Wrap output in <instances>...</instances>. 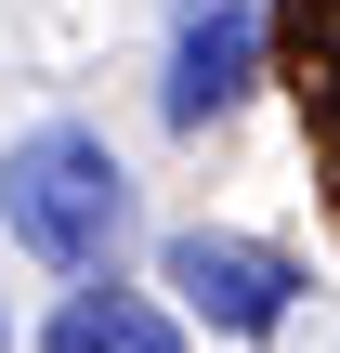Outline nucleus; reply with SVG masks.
<instances>
[{"mask_svg": "<svg viewBox=\"0 0 340 353\" xmlns=\"http://www.w3.org/2000/svg\"><path fill=\"white\" fill-rule=\"evenodd\" d=\"M0 223H13L26 262L118 288V249H131V170H118V144L79 131V118H39V131L0 157Z\"/></svg>", "mask_w": 340, "mask_h": 353, "instance_id": "obj_1", "label": "nucleus"}, {"mask_svg": "<svg viewBox=\"0 0 340 353\" xmlns=\"http://www.w3.org/2000/svg\"><path fill=\"white\" fill-rule=\"evenodd\" d=\"M157 288L210 327V341H275L288 314H301V262L288 249H262V236H223V223H183L170 249H157Z\"/></svg>", "mask_w": 340, "mask_h": 353, "instance_id": "obj_2", "label": "nucleus"}, {"mask_svg": "<svg viewBox=\"0 0 340 353\" xmlns=\"http://www.w3.org/2000/svg\"><path fill=\"white\" fill-rule=\"evenodd\" d=\"M249 92H262V13H249V0H197L183 39H170V79H157L170 131H210V118H236Z\"/></svg>", "mask_w": 340, "mask_h": 353, "instance_id": "obj_3", "label": "nucleus"}, {"mask_svg": "<svg viewBox=\"0 0 340 353\" xmlns=\"http://www.w3.org/2000/svg\"><path fill=\"white\" fill-rule=\"evenodd\" d=\"M39 353H183V327L144 288H66V314L39 327Z\"/></svg>", "mask_w": 340, "mask_h": 353, "instance_id": "obj_4", "label": "nucleus"}, {"mask_svg": "<svg viewBox=\"0 0 340 353\" xmlns=\"http://www.w3.org/2000/svg\"><path fill=\"white\" fill-rule=\"evenodd\" d=\"M183 13H197V0H183Z\"/></svg>", "mask_w": 340, "mask_h": 353, "instance_id": "obj_5", "label": "nucleus"}]
</instances>
